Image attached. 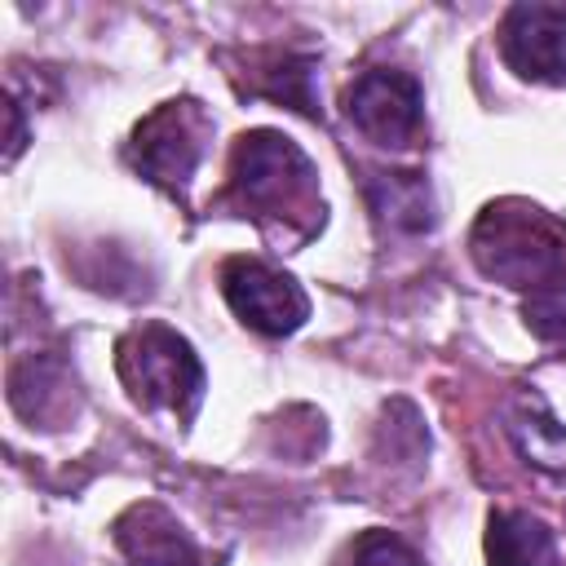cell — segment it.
Listing matches in <instances>:
<instances>
[{
  "label": "cell",
  "instance_id": "1",
  "mask_svg": "<svg viewBox=\"0 0 566 566\" xmlns=\"http://www.w3.org/2000/svg\"><path fill=\"white\" fill-rule=\"evenodd\" d=\"M221 199L279 243H305L327 221L314 159L279 128H248L234 137Z\"/></svg>",
  "mask_w": 566,
  "mask_h": 566
},
{
  "label": "cell",
  "instance_id": "2",
  "mask_svg": "<svg viewBox=\"0 0 566 566\" xmlns=\"http://www.w3.org/2000/svg\"><path fill=\"white\" fill-rule=\"evenodd\" d=\"M469 256L526 301L566 296V221L531 199H491L469 230Z\"/></svg>",
  "mask_w": 566,
  "mask_h": 566
},
{
  "label": "cell",
  "instance_id": "3",
  "mask_svg": "<svg viewBox=\"0 0 566 566\" xmlns=\"http://www.w3.org/2000/svg\"><path fill=\"white\" fill-rule=\"evenodd\" d=\"M115 376L133 407L172 416L181 429L199 416L208 376L195 345L168 323H137L115 340Z\"/></svg>",
  "mask_w": 566,
  "mask_h": 566
},
{
  "label": "cell",
  "instance_id": "4",
  "mask_svg": "<svg viewBox=\"0 0 566 566\" xmlns=\"http://www.w3.org/2000/svg\"><path fill=\"white\" fill-rule=\"evenodd\" d=\"M212 128L217 124L199 97H168L137 119L128 137V164L137 168V177L181 199L208 155Z\"/></svg>",
  "mask_w": 566,
  "mask_h": 566
},
{
  "label": "cell",
  "instance_id": "5",
  "mask_svg": "<svg viewBox=\"0 0 566 566\" xmlns=\"http://www.w3.org/2000/svg\"><path fill=\"white\" fill-rule=\"evenodd\" d=\"M340 111L354 133L380 150H407L424 133V88L411 71L398 66L358 71L340 93Z\"/></svg>",
  "mask_w": 566,
  "mask_h": 566
},
{
  "label": "cell",
  "instance_id": "6",
  "mask_svg": "<svg viewBox=\"0 0 566 566\" xmlns=\"http://www.w3.org/2000/svg\"><path fill=\"white\" fill-rule=\"evenodd\" d=\"M221 296L234 310V318L265 340H283L296 327H305V318H310L305 287L287 270H279L261 256H226L221 261Z\"/></svg>",
  "mask_w": 566,
  "mask_h": 566
},
{
  "label": "cell",
  "instance_id": "7",
  "mask_svg": "<svg viewBox=\"0 0 566 566\" xmlns=\"http://www.w3.org/2000/svg\"><path fill=\"white\" fill-rule=\"evenodd\" d=\"M500 57L526 84H566V4L517 0L500 18Z\"/></svg>",
  "mask_w": 566,
  "mask_h": 566
},
{
  "label": "cell",
  "instance_id": "8",
  "mask_svg": "<svg viewBox=\"0 0 566 566\" xmlns=\"http://www.w3.org/2000/svg\"><path fill=\"white\" fill-rule=\"evenodd\" d=\"M111 539L124 566H208L195 535L159 500H137L111 522Z\"/></svg>",
  "mask_w": 566,
  "mask_h": 566
},
{
  "label": "cell",
  "instance_id": "9",
  "mask_svg": "<svg viewBox=\"0 0 566 566\" xmlns=\"http://www.w3.org/2000/svg\"><path fill=\"white\" fill-rule=\"evenodd\" d=\"M363 195L389 234H429L438 226V199L420 168H363Z\"/></svg>",
  "mask_w": 566,
  "mask_h": 566
},
{
  "label": "cell",
  "instance_id": "10",
  "mask_svg": "<svg viewBox=\"0 0 566 566\" xmlns=\"http://www.w3.org/2000/svg\"><path fill=\"white\" fill-rule=\"evenodd\" d=\"M504 433L517 447V455L544 473H562L566 469V424L553 416L548 398L539 389L517 385L504 398Z\"/></svg>",
  "mask_w": 566,
  "mask_h": 566
},
{
  "label": "cell",
  "instance_id": "11",
  "mask_svg": "<svg viewBox=\"0 0 566 566\" xmlns=\"http://www.w3.org/2000/svg\"><path fill=\"white\" fill-rule=\"evenodd\" d=\"M482 553L486 566H566L553 526L526 509H491Z\"/></svg>",
  "mask_w": 566,
  "mask_h": 566
},
{
  "label": "cell",
  "instance_id": "12",
  "mask_svg": "<svg viewBox=\"0 0 566 566\" xmlns=\"http://www.w3.org/2000/svg\"><path fill=\"white\" fill-rule=\"evenodd\" d=\"M314 57L310 53H292V49H274V53H261V80L248 88L256 97H270V102H283L310 119H323L318 111V93H314Z\"/></svg>",
  "mask_w": 566,
  "mask_h": 566
},
{
  "label": "cell",
  "instance_id": "13",
  "mask_svg": "<svg viewBox=\"0 0 566 566\" xmlns=\"http://www.w3.org/2000/svg\"><path fill=\"white\" fill-rule=\"evenodd\" d=\"M376 455L389 460V464H411V469H420V460L429 455L424 420L407 398L385 402L380 424H376Z\"/></svg>",
  "mask_w": 566,
  "mask_h": 566
},
{
  "label": "cell",
  "instance_id": "14",
  "mask_svg": "<svg viewBox=\"0 0 566 566\" xmlns=\"http://www.w3.org/2000/svg\"><path fill=\"white\" fill-rule=\"evenodd\" d=\"M332 566H424V557H420L402 535H394V531H385V526H367V531H358V535L336 553Z\"/></svg>",
  "mask_w": 566,
  "mask_h": 566
},
{
  "label": "cell",
  "instance_id": "15",
  "mask_svg": "<svg viewBox=\"0 0 566 566\" xmlns=\"http://www.w3.org/2000/svg\"><path fill=\"white\" fill-rule=\"evenodd\" d=\"M522 318L526 327L544 340L566 349V296H548V301H522Z\"/></svg>",
  "mask_w": 566,
  "mask_h": 566
},
{
  "label": "cell",
  "instance_id": "16",
  "mask_svg": "<svg viewBox=\"0 0 566 566\" xmlns=\"http://www.w3.org/2000/svg\"><path fill=\"white\" fill-rule=\"evenodd\" d=\"M9 155H4V164H13L18 155H22V146H27V128H22V106H18V97L9 93Z\"/></svg>",
  "mask_w": 566,
  "mask_h": 566
}]
</instances>
